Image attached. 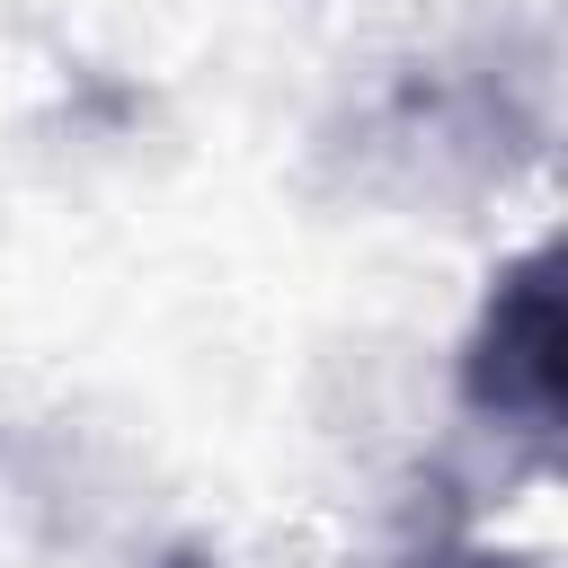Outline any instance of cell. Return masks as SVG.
<instances>
[{
    "label": "cell",
    "instance_id": "6da1fadb",
    "mask_svg": "<svg viewBox=\"0 0 568 568\" xmlns=\"http://www.w3.org/2000/svg\"><path fill=\"white\" fill-rule=\"evenodd\" d=\"M462 399L524 435L532 453L559 444V248H524L515 266H497L488 302H479V328H470V355H462Z\"/></svg>",
    "mask_w": 568,
    "mask_h": 568
}]
</instances>
